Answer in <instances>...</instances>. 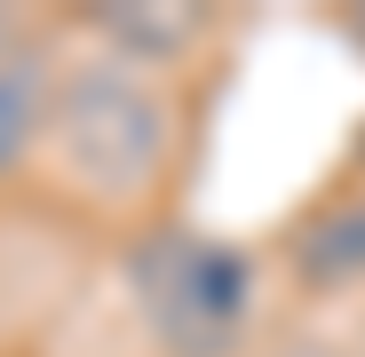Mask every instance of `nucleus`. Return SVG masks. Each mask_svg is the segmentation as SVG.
<instances>
[{"mask_svg":"<svg viewBox=\"0 0 365 357\" xmlns=\"http://www.w3.org/2000/svg\"><path fill=\"white\" fill-rule=\"evenodd\" d=\"M199 16H159V9H103V32L119 48H135V56H175L182 40H191Z\"/></svg>","mask_w":365,"mask_h":357,"instance_id":"nucleus-5","label":"nucleus"},{"mask_svg":"<svg viewBox=\"0 0 365 357\" xmlns=\"http://www.w3.org/2000/svg\"><path fill=\"white\" fill-rule=\"evenodd\" d=\"M40 111H48V64L40 56H0V167H16L40 135Z\"/></svg>","mask_w":365,"mask_h":357,"instance_id":"nucleus-3","label":"nucleus"},{"mask_svg":"<svg viewBox=\"0 0 365 357\" xmlns=\"http://www.w3.org/2000/svg\"><path fill=\"white\" fill-rule=\"evenodd\" d=\"M0 56H9V16H0Z\"/></svg>","mask_w":365,"mask_h":357,"instance_id":"nucleus-6","label":"nucleus"},{"mask_svg":"<svg viewBox=\"0 0 365 357\" xmlns=\"http://www.w3.org/2000/svg\"><path fill=\"white\" fill-rule=\"evenodd\" d=\"M357 24H365V16H357Z\"/></svg>","mask_w":365,"mask_h":357,"instance_id":"nucleus-7","label":"nucleus"},{"mask_svg":"<svg viewBox=\"0 0 365 357\" xmlns=\"http://www.w3.org/2000/svg\"><path fill=\"white\" fill-rule=\"evenodd\" d=\"M302 270H310L318 286H334V278H357V270H365V199H357V207H341V214H326L310 238H302Z\"/></svg>","mask_w":365,"mask_h":357,"instance_id":"nucleus-4","label":"nucleus"},{"mask_svg":"<svg viewBox=\"0 0 365 357\" xmlns=\"http://www.w3.org/2000/svg\"><path fill=\"white\" fill-rule=\"evenodd\" d=\"M143 302L167 349L182 357H215L238 333V310H247V254L230 247H191V238H159L135 262Z\"/></svg>","mask_w":365,"mask_h":357,"instance_id":"nucleus-2","label":"nucleus"},{"mask_svg":"<svg viewBox=\"0 0 365 357\" xmlns=\"http://www.w3.org/2000/svg\"><path fill=\"white\" fill-rule=\"evenodd\" d=\"M56 135L96 183H143L167 151V111L128 64H80L56 103Z\"/></svg>","mask_w":365,"mask_h":357,"instance_id":"nucleus-1","label":"nucleus"}]
</instances>
